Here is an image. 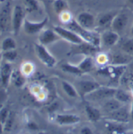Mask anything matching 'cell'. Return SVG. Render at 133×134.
Listing matches in <instances>:
<instances>
[{"instance_id": "obj_1", "label": "cell", "mask_w": 133, "mask_h": 134, "mask_svg": "<svg viewBox=\"0 0 133 134\" xmlns=\"http://www.w3.org/2000/svg\"><path fill=\"white\" fill-rule=\"evenodd\" d=\"M66 24V27L73 32L77 34L85 42L90 44L97 48H99L101 44L100 35L95 31H90L82 27L75 19H72Z\"/></svg>"}, {"instance_id": "obj_2", "label": "cell", "mask_w": 133, "mask_h": 134, "mask_svg": "<svg viewBox=\"0 0 133 134\" xmlns=\"http://www.w3.org/2000/svg\"><path fill=\"white\" fill-rule=\"evenodd\" d=\"M116 91L117 89L114 87L100 86V87H98L90 94L85 96L84 98H86L89 101H93V102H98L103 100L105 101L110 98H114Z\"/></svg>"}, {"instance_id": "obj_3", "label": "cell", "mask_w": 133, "mask_h": 134, "mask_svg": "<svg viewBox=\"0 0 133 134\" xmlns=\"http://www.w3.org/2000/svg\"><path fill=\"white\" fill-rule=\"evenodd\" d=\"M34 51L37 59L48 68H53L55 66L57 60L55 57L47 49L46 46L40 44H34Z\"/></svg>"}, {"instance_id": "obj_4", "label": "cell", "mask_w": 133, "mask_h": 134, "mask_svg": "<svg viewBox=\"0 0 133 134\" xmlns=\"http://www.w3.org/2000/svg\"><path fill=\"white\" fill-rule=\"evenodd\" d=\"M26 11L23 6L16 5L12 10V31L14 35H18L26 19Z\"/></svg>"}, {"instance_id": "obj_5", "label": "cell", "mask_w": 133, "mask_h": 134, "mask_svg": "<svg viewBox=\"0 0 133 134\" xmlns=\"http://www.w3.org/2000/svg\"><path fill=\"white\" fill-rule=\"evenodd\" d=\"M48 17L45 16L40 21H31L28 19H25L23 28L24 32L28 35H35L41 33L48 23Z\"/></svg>"}, {"instance_id": "obj_6", "label": "cell", "mask_w": 133, "mask_h": 134, "mask_svg": "<svg viewBox=\"0 0 133 134\" xmlns=\"http://www.w3.org/2000/svg\"><path fill=\"white\" fill-rule=\"evenodd\" d=\"M53 29L59 34L61 39H63L72 44H80L85 42L77 34L67 27H63L62 26H54Z\"/></svg>"}, {"instance_id": "obj_7", "label": "cell", "mask_w": 133, "mask_h": 134, "mask_svg": "<svg viewBox=\"0 0 133 134\" xmlns=\"http://www.w3.org/2000/svg\"><path fill=\"white\" fill-rule=\"evenodd\" d=\"M13 69L10 63L2 60L0 63V87L7 88L11 83V77Z\"/></svg>"}, {"instance_id": "obj_8", "label": "cell", "mask_w": 133, "mask_h": 134, "mask_svg": "<svg viewBox=\"0 0 133 134\" xmlns=\"http://www.w3.org/2000/svg\"><path fill=\"white\" fill-rule=\"evenodd\" d=\"M129 22V17L126 13L125 12L118 13L112 20L111 29L117 33H122L127 27Z\"/></svg>"}, {"instance_id": "obj_9", "label": "cell", "mask_w": 133, "mask_h": 134, "mask_svg": "<svg viewBox=\"0 0 133 134\" xmlns=\"http://www.w3.org/2000/svg\"><path fill=\"white\" fill-rule=\"evenodd\" d=\"M76 20L82 27L87 30L94 31L97 26V20L95 16L89 12L84 11L79 13L77 15Z\"/></svg>"}, {"instance_id": "obj_10", "label": "cell", "mask_w": 133, "mask_h": 134, "mask_svg": "<svg viewBox=\"0 0 133 134\" xmlns=\"http://www.w3.org/2000/svg\"><path fill=\"white\" fill-rule=\"evenodd\" d=\"M107 119H110L111 122H115L119 123H127L129 122L131 119L130 109L127 108L123 105L120 108L108 114Z\"/></svg>"}, {"instance_id": "obj_11", "label": "cell", "mask_w": 133, "mask_h": 134, "mask_svg": "<svg viewBox=\"0 0 133 134\" xmlns=\"http://www.w3.org/2000/svg\"><path fill=\"white\" fill-rule=\"evenodd\" d=\"M12 27V11L9 3L4 5L0 10V31H5Z\"/></svg>"}, {"instance_id": "obj_12", "label": "cell", "mask_w": 133, "mask_h": 134, "mask_svg": "<svg viewBox=\"0 0 133 134\" xmlns=\"http://www.w3.org/2000/svg\"><path fill=\"white\" fill-rule=\"evenodd\" d=\"M61 40V37L54 29H44L38 35V43L47 46Z\"/></svg>"}, {"instance_id": "obj_13", "label": "cell", "mask_w": 133, "mask_h": 134, "mask_svg": "<svg viewBox=\"0 0 133 134\" xmlns=\"http://www.w3.org/2000/svg\"><path fill=\"white\" fill-rule=\"evenodd\" d=\"M100 86L101 85L97 81L90 80H82L77 83L78 91L82 94V96H83V98L100 87Z\"/></svg>"}, {"instance_id": "obj_14", "label": "cell", "mask_w": 133, "mask_h": 134, "mask_svg": "<svg viewBox=\"0 0 133 134\" xmlns=\"http://www.w3.org/2000/svg\"><path fill=\"white\" fill-rule=\"evenodd\" d=\"M101 44L105 47H112L115 45L119 39L120 34L112 30H106L100 35Z\"/></svg>"}, {"instance_id": "obj_15", "label": "cell", "mask_w": 133, "mask_h": 134, "mask_svg": "<svg viewBox=\"0 0 133 134\" xmlns=\"http://www.w3.org/2000/svg\"><path fill=\"white\" fill-rule=\"evenodd\" d=\"M80 122V117L75 114H58L55 116V122L60 126H72Z\"/></svg>"}, {"instance_id": "obj_16", "label": "cell", "mask_w": 133, "mask_h": 134, "mask_svg": "<svg viewBox=\"0 0 133 134\" xmlns=\"http://www.w3.org/2000/svg\"><path fill=\"white\" fill-rule=\"evenodd\" d=\"M117 13H118V12L111 11V12L103 13L100 14L97 20V26L99 28H102V29H106L107 27H111L112 20Z\"/></svg>"}, {"instance_id": "obj_17", "label": "cell", "mask_w": 133, "mask_h": 134, "mask_svg": "<svg viewBox=\"0 0 133 134\" xmlns=\"http://www.w3.org/2000/svg\"><path fill=\"white\" fill-rule=\"evenodd\" d=\"M122 106H123V104H122L116 98H110V99L104 101V103L102 106V110L108 115V114L114 111L115 110L120 108Z\"/></svg>"}, {"instance_id": "obj_18", "label": "cell", "mask_w": 133, "mask_h": 134, "mask_svg": "<svg viewBox=\"0 0 133 134\" xmlns=\"http://www.w3.org/2000/svg\"><path fill=\"white\" fill-rule=\"evenodd\" d=\"M85 111L87 118L91 122H97L101 119V111L98 108L87 104L85 105Z\"/></svg>"}, {"instance_id": "obj_19", "label": "cell", "mask_w": 133, "mask_h": 134, "mask_svg": "<svg viewBox=\"0 0 133 134\" xmlns=\"http://www.w3.org/2000/svg\"><path fill=\"white\" fill-rule=\"evenodd\" d=\"M79 69L81 70L82 73H87L93 70L94 67V61L93 58H91L90 55L86 56L78 65Z\"/></svg>"}, {"instance_id": "obj_20", "label": "cell", "mask_w": 133, "mask_h": 134, "mask_svg": "<svg viewBox=\"0 0 133 134\" xmlns=\"http://www.w3.org/2000/svg\"><path fill=\"white\" fill-rule=\"evenodd\" d=\"M114 98H116L123 104L132 103V101L133 100L132 95L128 91L122 90V89H117L115 95H114Z\"/></svg>"}, {"instance_id": "obj_21", "label": "cell", "mask_w": 133, "mask_h": 134, "mask_svg": "<svg viewBox=\"0 0 133 134\" xmlns=\"http://www.w3.org/2000/svg\"><path fill=\"white\" fill-rule=\"evenodd\" d=\"M16 42L14 40V38L11 37H6L4 38L0 44V49L1 52H6V51H11V50H16Z\"/></svg>"}, {"instance_id": "obj_22", "label": "cell", "mask_w": 133, "mask_h": 134, "mask_svg": "<svg viewBox=\"0 0 133 134\" xmlns=\"http://www.w3.org/2000/svg\"><path fill=\"white\" fill-rule=\"evenodd\" d=\"M25 81L26 76L20 72V70L13 69L11 77V83H13L17 87H21L24 85Z\"/></svg>"}, {"instance_id": "obj_23", "label": "cell", "mask_w": 133, "mask_h": 134, "mask_svg": "<svg viewBox=\"0 0 133 134\" xmlns=\"http://www.w3.org/2000/svg\"><path fill=\"white\" fill-rule=\"evenodd\" d=\"M24 9L27 13L37 12L41 9V5L38 0H23Z\"/></svg>"}, {"instance_id": "obj_24", "label": "cell", "mask_w": 133, "mask_h": 134, "mask_svg": "<svg viewBox=\"0 0 133 134\" xmlns=\"http://www.w3.org/2000/svg\"><path fill=\"white\" fill-rule=\"evenodd\" d=\"M62 87L63 91H65V93L69 98H79V93L77 90L68 82H67L66 80L62 81Z\"/></svg>"}, {"instance_id": "obj_25", "label": "cell", "mask_w": 133, "mask_h": 134, "mask_svg": "<svg viewBox=\"0 0 133 134\" xmlns=\"http://www.w3.org/2000/svg\"><path fill=\"white\" fill-rule=\"evenodd\" d=\"M52 5L55 12L59 15L67 11L68 5L65 0H55L52 3Z\"/></svg>"}, {"instance_id": "obj_26", "label": "cell", "mask_w": 133, "mask_h": 134, "mask_svg": "<svg viewBox=\"0 0 133 134\" xmlns=\"http://www.w3.org/2000/svg\"><path fill=\"white\" fill-rule=\"evenodd\" d=\"M61 69L63 72H66L67 73L69 74H74V75H81L83 74L81 70L79 69V68L76 65H72L70 63H65L63 65H62Z\"/></svg>"}, {"instance_id": "obj_27", "label": "cell", "mask_w": 133, "mask_h": 134, "mask_svg": "<svg viewBox=\"0 0 133 134\" xmlns=\"http://www.w3.org/2000/svg\"><path fill=\"white\" fill-rule=\"evenodd\" d=\"M124 123H119L112 122V123L108 124L107 129L112 134H123L125 133V128L123 126Z\"/></svg>"}, {"instance_id": "obj_28", "label": "cell", "mask_w": 133, "mask_h": 134, "mask_svg": "<svg viewBox=\"0 0 133 134\" xmlns=\"http://www.w3.org/2000/svg\"><path fill=\"white\" fill-rule=\"evenodd\" d=\"M2 59V60L8 62V63H13L18 56L16 50H11V51H6L1 52Z\"/></svg>"}, {"instance_id": "obj_29", "label": "cell", "mask_w": 133, "mask_h": 134, "mask_svg": "<svg viewBox=\"0 0 133 134\" xmlns=\"http://www.w3.org/2000/svg\"><path fill=\"white\" fill-rule=\"evenodd\" d=\"M112 63L111 64L114 66H124L129 62V58L126 55H123L122 54H118L113 55L111 58Z\"/></svg>"}, {"instance_id": "obj_30", "label": "cell", "mask_w": 133, "mask_h": 134, "mask_svg": "<svg viewBox=\"0 0 133 134\" xmlns=\"http://www.w3.org/2000/svg\"><path fill=\"white\" fill-rule=\"evenodd\" d=\"M33 69H34V66L33 64L27 62V63H24L22 64L20 70L26 77H27L33 73Z\"/></svg>"}, {"instance_id": "obj_31", "label": "cell", "mask_w": 133, "mask_h": 134, "mask_svg": "<svg viewBox=\"0 0 133 134\" xmlns=\"http://www.w3.org/2000/svg\"><path fill=\"white\" fill-rule=\"evenodd\" d=\"M122 49L126 54H133V38H129L122 44Z\"/></svg>"}, {"instance_id": "obj_32", "label": "cell", "mask_w": 133, "mask_h": 134, "mask_svg": "<svg viewBox=\"0 0 133 134\" xmlns=\"http://www.w3.org/2000/svg\"><path fill=\"white\" fill-rule=\"evenodd\" d=\"M13 122H14V116H13V114L10 111L9 117H8L5 125H4V131H5V132L10 131L13 128Z\"/></svg>"}, {"instance_id": "obj_33", "label": "cell", "mask_w": 133, "mask_h": 134, "mask_svg": "<svg viewBox=\"0 0 133 134\" xmlns=\"http://www.w3.org/2000/svg\"><path fill=\"white\" fill-rule=\"evenodd\" d=\"M8 98V94L5 88L0 87V110L5 107V104Z\"/></svg>"}, {"instance_id": "obj_34", "label": "cell", "mask_w": 133, "mask_h": 134, "mask_svg": "<svg viewBox=\"0 0 133 134\" xmlns=\"http://www.w3.org/2000/svg\"><path fill=\"white\" fill-rule=\"evenodd\" d=\"M10 111H9V109L5 106L3 107L1 110H0V122L3 124V126L5 125L8 117H9V115Z\"/></svg>"}, {"instance_id": "obj_35", "label": "cell", "mask_w": 133, "mask_h": 134, "mask_svg": "<svg viewBox=\"0 0 133 134\" xmlns=\"http://www.w3.org/2000/svg\"><path fill=\"white\" fill-rule=\"evenodd\" d=\"M80 134H94V131L88 126H83L80 130Z\"/></svg>"}, {"instance_id": "obj_36", "label": "cell", "mask_w": 133, "mask_h": 134, "mask_svg": "<svg viewBox=\"0 0 133 134\" xmlns=\"http://www.w3.org/2000/svg\"><path fill=\"white\" fill-rule=\"evenodd\" d=\"M130 115H131V119L133 120V100L131 103V108H130Z\"/></svg>"}, {"instance_id": "obj_37", "label": "cell", "mask_w": 133, "mask_h": 134, "mask_svg": "<svg viewBox=\"0 0 133 134\" xmlns=\"http://www.w3.org/2000/svg\"><path fill=\"white\" fill-rule=\"evenodd\" d=\"M4 132V126L3 124L0 122V133H2Z\"/></svg>"}, {"instance_id": "obj_38", "label": "cell", "mask_w": 133, "mask_h": 134, "mask_svg": "<svg viewBox=\"0 0 133 134\" xmlns=\"http://www.w3.org/2000/svg\"><path fill=\"white\" fill-rule=\"evenodd\" d=\"M46 2H48V3H49V4H52L53 3V2L55 1V0H44Z\"/></svg>"}, {"instance_id": "obj_39", "label": "cell", "mask_w": 133, "mask_h": 134, "mask_svg": "<svg viewBox=\"0 0 133 134\" xmlns=\"http://www.w3.org/2000/svg\"><path fill=\"white\" fill-rule=\"evenodd\" d=\"M130 32H131V35L133 36V25L132 26V27H131V31H130Z\"/></svg>"}, {"instance_id": "obj_40", "label": "cell", "mask_w": 133, "mask_h": 134, "mask_svg": "<svg viewBox=\"0 0 133 134\" xmlns=\"http://www.w3.org/2000/svg\"><path fill=\"white\" fill-rule=\"evenodd\" d=\"M129 1V2L131 4V5H133V0H128Z\"/></svg>"}, {"instance_id": "obj_41", "label": "cell", "mask_w": 133, "mask_h": 134, "mask_svg": "<svg viewBox=\"0 0 133 134\" xmlns=\"http://www.w3.org/2000/svg\"><path fill=\"white\" fill-rule=\"evenodd\" d=\"M68 134H73V133H68Z\"/></svg>"}, {"instance_id": "obj_42", "label": "cell", "mask_w": 133, "mask_h": 134, "mask_svg": "<svg viewBox=\"0 0 133 134\" xmlns=\"http://www.w3.org/2000/svg\"><path fill=\"white\" fill-rule=\"evenodd\" d=\"M0 32H1V31H0Z\"/></svg>"}, {"instance_id": "obj_43", "label": "cell", "mask_w": 133, "mask_h": 134, "mask_svg": "<svg viewBox=\"0 0 133 134\" xmlns=\"http://www.w3.org/2000/svg\"><path fill=\"white\" fill-rule=\"evenodd\" d=\"M0 1H1V0H0Z\"/></svg>"}]
</instances>
